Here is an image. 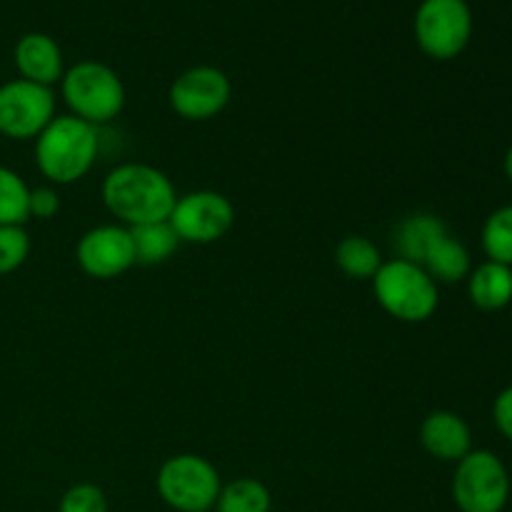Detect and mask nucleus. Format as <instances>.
<instances>
[{"mask_svg":"<svg viewBox=\"0 0 512 512\" xmlns=\"http://www.w3.org/2000/svg\"><path fill=\"white\" fill-rule=\"evenodd\" d=\"M420 443L440 463H458L473 450V433L458 413L435 410L420 425Z\"/></svg>","mask_w":512,"mask_h":512,"instance_id":"13","label":"nucleus"},{"mask_svg":"<svg viewBox=\"0 0 512 512\" xmlns=\"http://www.w3.org/2000/svg\"><path fill=\"white\" fill-rule=\"evenodd\" d=\"M468 295L475 308L485 313L508 308L512 303V268L485 260L468 275Z\"/></svg>","mask_w":512,"mask_h":512,"instance_id":"15","label":"nucleus"},{"mask_svg":"<svg viewBox=\"0 0 512 512\" xmlns=\"http://www.w3.org/2000/svg\"><path fill=\"white\" fill-rule=\"evenodd\" d=\"M30 188L15 170L0 165V225H25Z\"/></svg>","mask_w":512,"mask_h":512,"instance_id":"21","label":"nucleus"},{"mask_svg":"<svg viewBox=\"0 0 512 512\" xmlns=\"http://www.w3.org/2000/svg\"><path fill=\"white\" fill-rule=\"evenodd\" d=\"M335 265L353 280H373L383 265L380 248L365 235H348L335 248Z\"/></svg>","mask_w":512,"mask_h":512,"instance_id":"18","label":"nucleus"},{"mask_svg":"<svg viewBox=\"0 0 512 512\" xmlns=\"http://www.w3.org/2000/svg\"><path fill=\"white\" fill-rule=\"evenodd\" d=\"M103 203L125 228L145 223H163L175 208V185L163 170L148 163H123L103 180Z\"/></svg>","mask_w":512,"mask_h":512,"instance_id":"1","label":"nucleus"},{"mask_svg":"<svg viewBox=\"0 0 512 512\" xmlns=\"http://www.w3.org/2000/svg\"><path fill=\"white\" fill-rule=\"evenodd\" d=\"M443 235H448L443 220L433 213H413L400 220L393 233V248L400 260L423 265L428 250L438 243Z\"/></svg>","mask_w":512,"mask_h":512,"instance_id":"14","label":"nucleus"},{"mask_svg":"<svg viewBox=\"0 0 512 512\" xmlns=\"http://www.w3.org/2000/svg\"><path fill=\"white\" fill-rule=\"evenodd\" d=\"M30 255V238L23 225H0V275L15 273Z\"/></svg>","mask_w":512,"mask_h":512,"instance_id":"22","label":"nucleus"},{"mask_svg":"<svg viewBox=\"0 0 512 512\" xmlns=\"http://www.w3.org/2000/svg\"><path fill=\"white\" fill-rule=\"evenodd\" d=\"M373 293L380 308L400 323H425L440 305L438 283L423 265L400 258L380 265L373 278Z\"/></svg>","mask_w":512,"mask_h":512,"instance_id":"3","label":"nucleus"},{"mask_svg":"<svg viewBox=\"0 0 512 512\" xmlns=\"http://www.w3.org/2000/svg\"><path fill=\"white\" fill-rule=\"evenodd\" d=\"M60 210V195L53 185H38V188H30L28 198V215L38 220H50L55 218Z\"/></svg>","mask_w":512,"mask_h":512,"instance_id":"24","label":"nucleus"},{"mask_svg":"<svg viewBox=\"0 0 512 512\" xmlns=\"http://www.w3.org/2000/svg\"><path fill=\"white\" fill-rule=\"evenodd\" d=\"M423 268L435 283L453 285L468 280L470 270H473V260H470L468 248L448 233L428 250V255L423 260Z\"/></svg>","mask_w":512,"mask_h":512,"instance_id":"16","label":"nucleus"},{"mask_svg":"<svg viewBox=\"0 0 512 512\" xmlns=\"http://www.w3.org/2000/svg\"><path fill=\"white\" fill-rule=\"evenodd\" d=\"M273 498L265 483L255 478H235L220 488L215 512H270Z\"/></svg>","mask_w":512,"mask_h":512,"instance_id":"19","label":"nucleus"},{"mask_svg":"<svg viewBox=\"0 0 512 512\" xmlns=\"http://www.w3.org/2000/svg\"><path fill=\"white\" fill-rule=\"evenodd\" d=\"M130 230V240H133L135 265H160L178 250L180 238L175 235L173 225L168 220L163 223H145L135 225Z\"/></svg>","mask_w":512,"mask_h":512,"instance_id":"17","label":"nucleus"},{"mask_svg":"<svg viewBox=\"0 0 512 512\" xmlns=\"http://www.w3.org/2000/svg\"><path fill=\"white\" fill-rule=\"evenodd\" d=\"M58 512H108V498L93 483H78L60 498Z\"/></svg>","mask_w":512,"mask_h":512,"instance_id":"23","label":"nucleus"},{"mask_svg":"<svg viewBox=\"0 0 512 512\" xmlns=\"http://www.w3.org/2000/svg\"><path fill=\"white\" fill-rule=\"evenodd\" d=\"M13 60L20 78L30 80V83L53 88L55 83L63 80V50H60V45L55 43V38H50L48 33L20 35V40L15 43L13 50Z\"/></svg>","mask_w":512,"mask_h":512,"instance_id":"12","label":"nucleus"},{"mask_svg":"<svg viewBox=\"0 0 512 512\" xmlns=\"http://www.w3.org/2000/svg\"><path fill=\"white\" fill-rule=\"evenodd\" d=\"M53 118V88L23 78L0 85V135L10 140H35Z\"/></svg>","mask_w":512,"mask_h":512,"instance_id":"8","label":"nucleus"},{"mask_svg":"<svg viewBox=\"0 0 512 512\" xmlns=\"http://www.w3.org/2000/svg\"><path fill=\"white\" fill-rule=\"evenodd\" d=\"M98 128L75 115H55L35 138V165L50 185H73L95 165Z\"/></svg>","mask_w":512,"mask_h":512,"instance_id":"2","label":"nucleus"},{"mask_svg":"<svg viewBox=\"0 0 512 512\" xmlns=\"http://www.w3.org/2000/svg\"><path fill=\"white\" fill-rule=\"evenodd\" d=\"M168 223L173 225L180 243H218L233 228L235 208L218 190H193L188 195H178Z\"/></svg>","mask_w":512,"mask_h":512,"instance_id":"9","label":"nucleus"},{"mask_svg":"<svg viewBox=\"0 0 512 512\" xmlns=\"http://www.w3.org/2000/svg\"><path fill=\"white\" fill-rule=\"evenodd\" d=\"M505 175H508V180L512 183V145L508 148V153H505Z\"/></svg>","mask_w":512,"mask_h":512,"instance_id":"26","label":"nucleus"},{"mask_svg":"<svg viewBox=\"0 0 512 512\" xmlns=\"http://www.w3.org/2000/svg\"><path fill=\"white\" fill-rule=\"evenodd\" d=\"M453 500L460 512H503L510 500V473L493 450H470L455 463Z\"/></svg>","mask_w":512,"mask_h":512,"instance_id":"6","label":"nucleus"},{"mask_svg":"<svg viewBox=\"0 0 512 512\" xmlns=\"http://www.w3.org/2000/svg\"><path fill=\"white\" fill-rule=\"evenodd\" d=\"M480 243L488 260L512 268V205H503L488 215Z\"/></svg>","mask_w":512,"mask_h":512,"instance_id":"20","label":"nucleus"},{"mask_svg":"<svg viewBox=\"0 0 512 512\" xmlns=\"http://www.w3.org/2000/svg\"><path fill=\"white\" fill-rule=\"evenodd\" d=\"M80 270L95 280H113L135 265L133 240L125 225H95L80 235L75 245Z\"/></svg>","mask_w":512,"mask_h":512,"instance_id":"11","label":"nucleus"},{"mask_svg":"<svg viewBox=\"0 0 512 512\" xmlns=\"http://www.w3.org/2000/svg\"><path fill=\"white\" fill-rule=\"evenodd\" d=\"M493 420H495V428L500 430V435L512 443V385L510 388L500 390L498 398H495Z\"/></svg>","mask_w":512,"mask_h":512,"instance_id":"25","label":"nucleus"},{"mask_svg":"<svg viewBox=\"0 0 512 512\" xmlns=\"http://www.w3.org/2000/svg\"><path fill=\"white\" fill-rule=\"evenodd\" d=\"M60 93L70 115L85 123L108 125L125 108V85L113 68L98 60H80L65 68Z\"/></svg>","mask_w":512,"mask_h":512,"instance_id":"4","label":"nucleus"},{"mask_svg":"<svg viewBox=\"0 0 512 512\" xmlns=\"http://www.w3.org/2000/svg\"><path fill=\"white\" fill-rule=\"evenodd\" d=\"M155 488L160 500L175 512H213L223 480L208 458L180 453L160 465Z\"/></svg>","mask_w":512,"mask_h":512,"instance_id":"5","label":"nucleus"},{"mask_svg":"<svg viewBox=\"0 0 512 512\" xmlns=\"http://www.w3.org/2000/svg\"><path fill=\"white\" fill-rule=\"evenodd\" d=\"M420 50L433 60H453L473 38L468 0H423L413 20Z\"/></svg>","mask_w":512,"mask_h":512,"instance_id":"7","label":"nucleus"},{"mask_svg":"<svg viewBox=\"0 0 512 512\" xmlns=\"http://www.w3.org/2000/svg\"><path fill=\"white\" fill-rule=\"evenodd\" d=\"M233 95L230 78L213 65H195L180 73L170 85V108L183 120L203 123L223 113Z\"/></svg>","mask_w":512,"mask_h":512,"instance_id":"10","label":"nucleus"}]
</instances>
